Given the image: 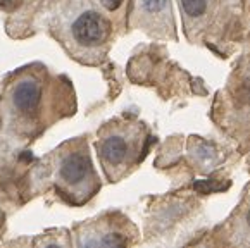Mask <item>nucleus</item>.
Listing matches in <instances>:
<instances>
[{"instance_id":"f257e3e1","label":"nucleus","mask_w":250,"mask_h":248,"mask_svg":"<svg viewBox=\"0 0 250 248\" xmlns=\"http://www.w3.org/2000/svg\"><path fill=\"white\" fill-rule=\"evenodd\" d=\"M76 110L74 90L62 74L42 62L12 71L0 90V128L19 143L40 138L50 126Z\"/></svg>"},{"instance_id":"1a4fd4ad","label":"nucleus","mask_w":250,"mask_h":248,"mask_svg":"<svg viewBox=\"0 0 250 248\" xmlns=\"http://www.w3.org/2000/svg\"><path fill=\"white\" fill-rule=\"evenodd\" d=\"M229 102L235 110L250 112V73L242 74L238 78V83H233L229 91Z\"/></svg>"},{"instance_id":"f03ea898","label":"nucleus","mask_w":250,"mask_h":248,"mask_svg":"<svg viewBox=\"0 0 250 248\" xmlns=\"http://www.w3.org/2000/svg\"><path fill=\"white\" fill-rule=\"evenodd\" d=\"M37 179L71 207H81L100 190V178L93 167L85 136L64 142L38 164Z\"/></svg>"},{"instance_id":"7ed1b4c3","label":"nucleus","mask_w":250,"mask_h":248,"mask_svg":"<svg viewBox=\"0 0 250 248\" xmlns=\"http://www.w3.org/2000/svg\"><path fill=\"white\" fill-rule=\"evenodd\" d=\"M55 38L67 54L83 64H95L112 35L110 19L90 0H74L54 19Z\"/></svg>"},{"instance_id":"423d86ee","label":"nucleus","mask_w":250,"mask_h":248,"mask_svg":"<svg viewBox=\"0 0 250 248\" xmlns=\"http://www.w3.org/2000/svg\"><path fill=\"white\" fill-rule=\"evenodd\" d=\"M131 22L154 38H176L171 0H133Z\"/></svg>"},{"instance_id":"9d476101","label":"nucleus","mask_w":250,"mask_h":248,"mask_svg":"<svg viewBox=\"0 0 250 248\" xmlns=\"http://www.w3.org/2000/svg\"><path fill=\"white\" fill-rule=\"evenodd\" d=\"M100 5H102L104 9H107V11L114 12L118 11L119 7H121V4L125 2V0H99Z\"/></svg>"},{"instance_id":"6e6552de","label":"nucleus","mask_w":250,"mask_h":248,"mask_svg":"<svg viewBox=\"0 0 250 248\" xmlns=\"http://www.w3.org/2000/svg\"><path fill=\"white\" fill-rule=\"evenodd\" d=\"M231 238L238 245H250V197L240 207L231 226Z\"/></svg>"},{"instance_id":"39448f33","label":"nucleus","mask_w":250,"mask_h":248,"mask_svg":"<svg viewBox=\"0 0 250 248\" xmlns=\"http://www.w3.org/2000/svg\"><path fill=\"white\" fill-rule=\"evenodd\" d=\"M78 247H128L136 243L138 231L119 212L102 214L74 229Z\"/></svg>"},{"instance_id":"0eeeda50","label":"nucleus","mask_w":250,"mask_h":248,"mask_svg":"<svg viewBox=\"0 0 250 248\" xmlns=\"http://www.w3.org/2000/svg\"><path fill=\"white\" fill-rule=\"evenodd\" d=\"M183 19L185 31L190 40H195L212 21L216 0H176Z\"/></svg>"},{"instance_id":"9b49d317","label":"nucleus","mask_w":250,"mask_h":248,"mask_svg":"<svg viewBox=\"0 0 250 248\" xmlns=\"http://www.w3.org/2000/svg\"><path fill=\"white\" fill-rule=\"evenodd\" d=\"M4 224H5V212H4V207H2V202H0V233L4 229Z\"/></svg>"},{"instance_id":"f8f14e48","label":"nucleus","mask_w":250,"mask_h":248,"mask_svg":"<svg viewBox=\"0 0 250 248\" xmlns=\"http://www.w3.org/2000/svg\"><path fill=\"white\" fill-rule=\"evenodd\" d=\"M226 2H229V4H238L240 0H226Z\"/></svg>"},{"instance_id":"20e7f679","label":"nucleus","mask_w":250,"mask_h":248,"mask_svg":"<svg viewBox=\"0 0 250 248\" xmlns=\"http://www.w3.org/2000/svg\"><path fill=\"white\" fill-rule=\"evenodd\" d=\"M150 133L144 123L118 117L105 123L97 133L95 150L104 174L110 183L131 174L145 159Z\"/></svg>"}]
</instances>
